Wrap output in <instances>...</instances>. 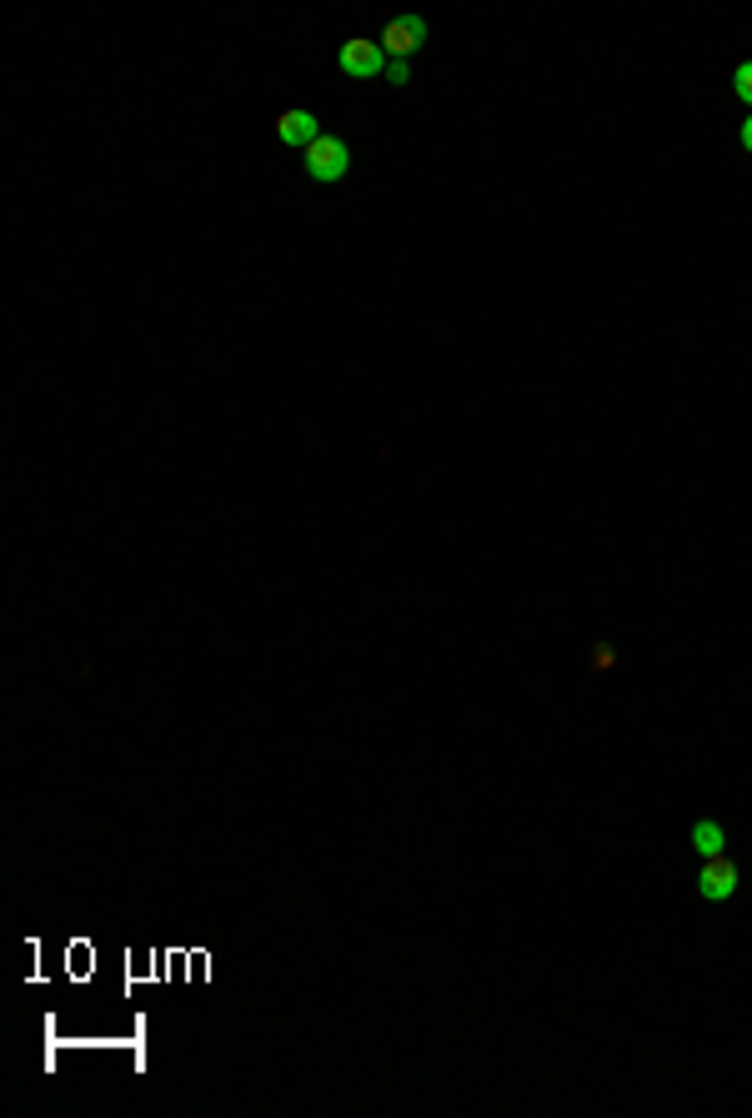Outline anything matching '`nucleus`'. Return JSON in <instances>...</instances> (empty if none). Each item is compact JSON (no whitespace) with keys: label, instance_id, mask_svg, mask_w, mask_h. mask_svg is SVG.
Masks as SVG:
<instances>
[{"label":"nucleus","instance_id":"nucleus-2","mask_svg":"<svg viewBox=\"0 0 752 1118\" xmlns=\"http://www.w3.org/2000/svg\"><path fill=\"white\" fill-rule=\"evenodd\" d=\"M341 71H347V76H392V86H406V65H392L382 55V45L371 41V35H351L347 45H341Z\"/></svg>","mask_w":752,"mask_h":1118},{"label":"nucleus","instance_id":"nucleus-3","mask_svg":"<svg viewBox=\"0 0 752 1118\" xmlns=\"http://www.w3.org/2000/svg\"><path fill=\"white\" fill-rule=\"evenodd\" d=\"M738 883H742V868H738V858H728V847L702 858V868H698V893H702L708 903H728L732 893H738Z\"/></svg>","mask_w":752,"mask_h":1118},{"label":"nucleus","instance_id":"nucleus-4","mask_svg":"<svg viewBox=\"0 0 752 1118\" xmlns=\"http://www.w3.org/2000/svg\"><path fill=\"white\" fill-rule=\"evenodd\" d=\"M422 35H426V25L422 21H386L382 25V35H377V45H382L386 55H392V65H402L406 55L422 45Z\"/></svg>","mask_w":752,"mask_h":1118},{"label":"nucleus","instance_id":"nucleus-8","mask_svg":"<svg viewBox=\"0 0 752 1118\" xmlns=\"http://www.w3.org/2000/svg\"><path fill=\"white\" fill-rule=\"evenodd\" d=\"M612 667H617V652H612L607 642H602V647H592V673H612Z\"/></svg>","mask_w":752,"mask_h":1118},{"label":"nucleus","instance_id":"nucleus-1","mask_svg":"<svg viewBox=\"0 0 752 1118\" xmlns=\"http://www.w3.org/2000/svg\"><path fill=\"white\" fill-rule=\"evenodd\" d=\"M301 166H306V176H311V181L331 186V181H341V176H347L351 146L341 141V136H331V130H321V136H311V141L301 146Z\"/></svg>","mask_w":752,"mask_h":1118},{"label":"nucleus","instance_id":"nucleus-5","mask_svg":"<svg viewBox=\"0 0 752 1118\" xmlns=\"http://www.w3.org/2000/svg\"><path fill=\"white\" fill-rule=\"evenodd\" d=\"M276 136H282V146H306L311 136H321V126L306 106H286L282 116H276Z\"/></svg>","mask_w":752,"mask_h":1118},{"label":"nucleus","instance_id":"nucleus-7","mask_svg":"<svg viewBox=\"0 0 752 1118\" xmlns=\"http://www.w3.org/2000/svg\"><path fill=\"white\" fill-rule=\"evenodd\" d=\"M732 96H738L742 106H752V61H742L738 71H732Z\"/></svg>","mask_w":752,"mask_h":1118},{"label":"nucleus","instance_id":"nucleus-9","mask_svg":"<svg viewBox=\"0 0 752 1118\" xmlns=\"http://www.w3.org/2000/svg\"><path fill=\"white\" fill-rule=\"evenodd\" d=\"M742 151H752V116L742 120Z\"/></svg>","mask_w":752,"mask_h":1118},{"label":"nucleus","instance_id":"nucleus-6","mask_svg":"<svg viewBox=\"0 0 752 1118\" xmlns=\"http://www.w3.org/2000/svg\"><path fill=\"white\" fill-rule=\"evenodd\" d=\"M692 847H698L702 858H708V853H722V847H728V833H722V823H712V818L692 823Z\"/></svg>","mask_w":752,"mask_h":1118}]
</instances>
